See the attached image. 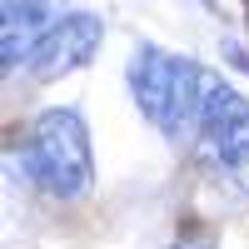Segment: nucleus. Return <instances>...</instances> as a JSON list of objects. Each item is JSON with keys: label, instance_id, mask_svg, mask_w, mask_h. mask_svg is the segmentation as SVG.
Segmentation results:
<instances>
[{"label": "nucleus", "instance_id": "f257e3e1", "mask_svg": "<svg viewBox=\"0 0 249 249\" xmlns=\"http://www.w3.org/2000/svg\"><path fill=\"white\" fill-rule=\"evenodd\" d=\"M25 170L35 179V190H45L55 199H75L90 190V140L85 120L75 110H45L30 124L25 140Z\"/></svg>", "mask_w": 249, "mask_h": 249}, {"label": "nucleus", "instance_id": "f03ea898", "mask_svg": "<svg viewBox=\"0 0 249 249\" xmlns=\"http://www.w3.org/2000/svg\"><path fill=\"white\" fill-rule=\"evenodd\" d=\"M130 85H135V100L144 105V115L170 140L184 144L190 135H199V65L175 60L164 50H135Z\"/></svg>", "mask_w": 249, "mask_h": 249}, {"label": "nucleus", "instance_id": "7ed1b4c3", "mask_svg": "<svg viewBox=\"0 0 249 249\" xmlns=\"http://www.w3.org/2000/svg\"><path fill=\"white\" fill-rule=\"evenodd\" d=\"M199 155L219 170L249 164V105L210 70H199Z\"/></svg>", "mask_w": 249, "mask_h": 249}, {"label": "nucleus", "instance_id": "20e7f679", "mask_svg": "<svg viewBox=\"0 0 249 249\" xmlns=\"http://www.w3.org/2000/svg\"><path fill=\"white\" fill-rule=\"evenodd\" d=\"M95 50H100V20L95 15H60L55 25L45 30V40L35 45L30 65H35L40 80H55V75H65V70L90 65Z\"/></svg>", "mask_w": 249, "mask_h": 249}, {"label": "nucleus", "instance_id": "39448f33", "mask_svg": "<svg viewBox=\"0 0 249 249\" xmlns=\"http://www.w3.org/2000/svg\"><path fill=\"white\" fill-rule=\"evenodd\" d=\"M175 249H214V239L199 230L195 214H184V219H179V239H175Z\"/></svg>", "mask_w": 249, "mask_h": 249}]
</instances>
